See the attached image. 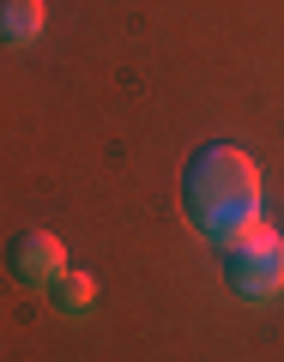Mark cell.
Here are the masks:
<instances>
[{"label": "cell", "mask_w": 284, "mask_h": 362, "mask_svg": "<svg viewBox=\"0 0 284 362\" xmlns=\"http://www.w3.org/2000/svg\"><path fill=\"white\" fill-rule=\"evenodd\" d=\"M181 206H188L194 230L212 247L242 235L248 223H260V169H254V157L236 151L230 139L200 145L188 157V169H181Z\"/></svg>", "instance_id": "obj_1"}, {"label": "cell", "mask_w": 284, "mask_h": 362, "mask_svg": "<svg viewBox=\"0 0 284 362\" xmlns=\"http://www.w3.org/2000/svg\"><path fill=\"white\" fill-rule=\"evenodd\" d=\"M61 272H67V247H61L55 230H18L13 242H6V278H13V284L42 290V284H55Z\"/></svg>", "instance_id": "obj_3"}, {"label": "cell", "mask_w": 284, "mask_h": 362, "mask_svg": "<svg viewBox=\"0 0 284 362\" xmlns=\"http://www.w3.org/2000/svg\"><path fill=\"white\" fill-rule=\"evenodd\" d=\"M49 290H55V308L61 314H85L91 302H97V278H91V272H61Z\"/></svg>", "instance_id": "obj_5"}, {"label": "cell", "mask_w": 284, "mask_h": 362, "mask_svg": "<svg viewBox=\"0 0 284 362\" xmlns=\"http://www.w3.org/2000/svg\"><path fill=\"white\" fill-rule=\"evenodd\" d=\"M218 259H224V284L242 302H272L284 290V235L266 223H248L242 235H230Z\"/></svg>", "instance_id": "obj_2"}, {"label": "cell", "mask_w": 284, "mask_h": 362, "mask_svg": "<svg viewBox=\"0 0 284 362\" xmlns=\"http://www.w3.org/2000/svg\"><path fill=\"white\" fill-rule=\"evenodd\" d=\"M42 25H49V6H42V0H0V42H6V49L37 42Z\"/></svg>", "instance_id": "obj_4"}]
</instances>
